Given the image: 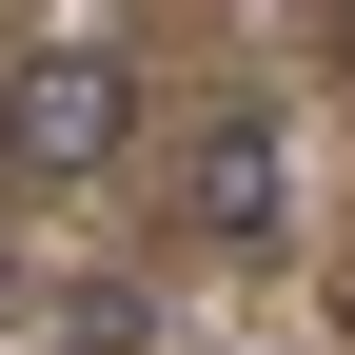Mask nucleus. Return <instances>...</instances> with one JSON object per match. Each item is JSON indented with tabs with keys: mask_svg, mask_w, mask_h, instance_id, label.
Masks as SVG:
<instances>
[{
	"mask_svg": "<svg viewBox=\"0 0 355 355\" xmlns=\"http://www.w3.org/2000/svg\"><path fill=\"white\" fill-rule=\"evenodd\" d=\"M178 257H217V277H277L296 257V119L277 99H217L178 139Z\"/></svg>",
	"mask_w": 355,
	"mask_h": 355,
	"instance_id": "2",
	"label": "nucleus"
},
{
	"mask_svg": "<svg viewBox=\"0 0 355 355\" xmlns=\"http://www.w3.org/2000/svg\"><path fill=\"white\" fill-rule=\"evenodd\" d=\"M336 60H355V0H336Z\"/></svg>",
	"mask_w": 355,
	"mask_h": 355,
	"instance_id": "4",
	"label": "nucleus"
},
{
	"mask_svg": "<svg viewBox=\"0 0 355 355\" xmlns=\"http://www.w3.org/2000/svg\"><path fill=\"white\" fill-rule=\"evenodd\" d=\"M0 296H20V237H0Z\"/></svg>",
	"mask_w": 355,
	"mask_h": 355,
	"instance_id": "3",
	"label": "nucleus"
},
{
	"mask_svg": "<svg viewBox=\"0 0 355 355\" xmlns=\"http://www.w3.org/2000/svg\"><path fill=\"white\" fill-rule=\"evenodd\" d=\"M139 158V40L60 20L0 60V178H40V198H99V178Z\"/></svg>",
	"mask_w": 355,
	"mask_h": 355,
	"instance_id": "1",
	"label": "nucleus"
}]
</instances>
